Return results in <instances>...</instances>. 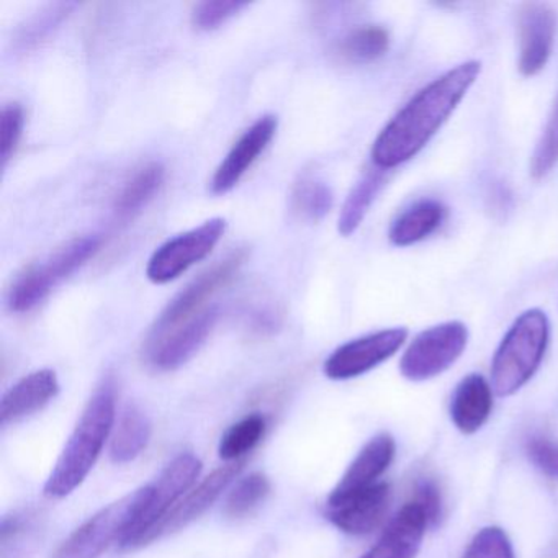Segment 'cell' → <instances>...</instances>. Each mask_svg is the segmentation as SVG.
<instances>
[{"instance_id": "obj_25", "label": "cell", "mask_w": 558, "mask_h": 558, "mask_svg": "<svg viewBox=\"0 0 558 558\" xmlns=\"http://www.w3.org/2000/svg\"><path fill=\"white\" fill-rule=\"evenodd\" d=\"M266 433V420L260 414H250L238 421L221 437L218 453L225 462L243 460L254 449Z\"/></svg>"}, {"instance_id": "obj_11", "label": "cell", "mask_w": 558, "mask_h": 558, "mask_svg": "<svg viewBox=\"0 0 558 558\" xmlns=\"http://www.w3.org/2000/svg\"><path fill=\"white\" fill-rule=\"evenodd\" d=\"M220 310L217 306L205 308L189 322L175 326L166 335L148 339L145 345L146 361L156 371L169 372L182 367L191 361L198 349L207 341L217 325Z\"/></svg>"}, {"instance_id": "obj_33", "label": "cell", "mask_w": 558, "mask_h": 558, "mask_svg": "<svg viewBox=\"0 0 558 558\" xmlns=\"http://www.w3.org/2000/svg\"><path fill=\"white\" fill-rule=\"evenodd\" d=\"M529 460L550 478H558V444L547 437H532L527 442Z\"/></svg>"}, {"instance_id": "obj_24", "label": "cell", "mask_w": 558, "mask_h": 558, "mask_svg": "<svg viewBox=\"0 0 558 558\" xmlns=\"http://www.w3.org/2000/svg\"><path fill=\"white\" fill-rule=\"evenodd\" d=\"M390 47V35L378 25L355 28L341 41L339 53L349 63L365 64L384 57Z\"/></svg>"}, {"instance_id": "obj_9", "label": "cell", "mask_w": 558, "mask_h": 558, "mask_svg": "<svg viewBox=\"0 0 558 558\" xmlns=\"http://www.w3.org/2000/svg\"><path fill=\"white\" fill-rule=\"evenodd\" d=\"M202 472V462L194 453H181L175 457L153 485V498L148 508L140 518L138 524L129 537L120 544L123 550L142 547L143 538L159 524L162 518L184 498V493L194 486Z\"/></svg>"}, {"instance_id": "obj_19", "label": "cell", "mask_w": 558, "mask_h": 558, "mask_svg": "<svg viewBox=\"0 0 558 558\" xmlns=\"http://www.w3.org/2000/svg\"><path fill=\"white\" fill-rule=\"evenodd\" d=\"M493 387L485 377L470 374L457 385L450 401V420L462 434L482 429L493 411Z\"/></svg>"}, {"instance_id": "obj_13", "label": "cell", "mask_w": 558, "mask_h": 558, "mask_svg": "<svg viewBox=\"0 0 558 558\" xmlns=\"http://www.w3.org/2000/svg\"><path fill=\"white\" fill-rule=\"evenodd\" d=\"M390 496V485L384 482L351 495L328 496L326 518L345 534H371L384 521Z\"/></svg>"}, {"instance_id": "obj_23", "label": "cell", "mask_w": 558, "mask_h": 558, "mask_svg": "<svg viewBox=\"0 0 558 558\" xmlns=\"http://www.w3.org/2000/svg\"><path fill=\"white\" fill-rule=\"evenodd\" d=\"M381 184H384V172L377 168V171H368L352 189L351 194L342 205L341 215H339L338 230L342 236H351L361 227L362 220L367 215L372 202L377 197Z\"/></svg>"}, {"instance_id": "obj_10", "label": "cell", "mask_w": 558, "mask_h": 558, "mask_svg": "<svg viewBox=\"0 0 558 558\" xmlns=\"http://www.w3.org/2000/svg\"><path fill=\"white\" fill-rule=\"evenodd\" d=\"M404 328L384 329L345 342L326 359L325 375L331 380H349L361 377L377 365L384 364L407 341Z\"/></svg>"}, {"instance_id": "obj_20", "label": "cell", "mask_w": 558, "mask_h": 558, "mask_svg": "<svg viewBox=\"0 0 558 558\" xmlns=\"http://www.w3.org/2000/svg\"><path fill=\"white\" fill-rule=\"evenodd\" d=\"M446 214V207L433 198L416 202L391 223L388 236L395 246L404 247L420 243L442 225Z\"/></svg>"}, {"instance_id": "obj_27", "label": "cell", "mask_w": 558, "mask_h": 558, "mask_svg": "<svg viewBox=\"0 0 558 558\" xmlns=\"http://www.w3.org/2000/svg\"><path fill=\"white\" fill-rule=\"evenodd\" d=\"M270 492V483L264 473H251L246 478L236 483L227 501H225V514L228 518H244L253 512Z\"/></svg>"}, {"instance_id": "obj_21", "label": "cell", "mask_w": 558, "mask_h": 558, "mask_svg": "<svg viewBox=\"0 0 558 558\" xmlns=\"http://www.w3.org/2000/svg\"><path fill=\"white\" fill-rule=\"evenodd\" d=\"M151 439V421L145 411L138 407H126L117 423L112 442H110V459L113 463H130L146 449Z\"/></svg>"}, {"instance_id": "obj_17", "label": "cell", "mask_w": 558, "mask_h": 558, "mask_svg": "<svg viewBox=\"0 0 558 558\" xmlns=\"http://www.w3.org/2000/svg\"><path fill=\"white\" fill-rule=\"evenodd\" d=\"M58 393H60V381H58L57 372L51 368L34 372L5 391L0 401V421L4 426L17 423L44 410L58 397Z\"/></svg>"}, {"instance_id": "obj_5", "label": "cell", "mask_w": 558, "mask_h": 558, "mask_svg": "<svg viewBox=\"0 0 558 558\" xmlns=\"http://www.w3.org/2000/svg\"><path fill=\"white\" fill-rule=\"evenodd\" d=\"M102 241L99 234L74 238L48 259L25 269L9 292L8 303L12 312L27 313L40 305L58 283L99 253Z\"/></svg>"}, {"instance_id": "obj_29", "label": "cell", "mask_w": 558, "mask_h": 558, "mask_svg": "<svg viewBox=\"0 0 558 558\" xmlns=\"http://www.w3.org/2000/svg\"><path fill=\"white\" fill-rule=\"evenodd\" d=\"M463 558H515L508 534L501 527L489 525L472 538Z\"/></svg>"}, {"instance_id": "obj_28", "label": "cell", "mask_w": 558, "mask_h": 558, "mask_svg": "<svg viewBox=\"0 0 558 558\" xmlns=\"http://www.w3.org/2000/svg\"><path fill=\"white\" fill-rule=\"evenodd\" d=\"M558 162V97L555 100L554 109L548 117L544 133L535 146L531 159V174L534 179H542L554 169Z\"/></svg>"}, {"instance_id": "obj_34", "label": "cell", "mask_w": 558, "mask_h": 558, "mask_svg": "<svg viewBox=\"0 0 558 558\" xmlns=\"http://www.w3.org/2000/svg\"><path fill=\"white\" fill-rule=\"evenodd\" d=\"M414 502L423 508L424 514H426L429 524L437 522L440 515V493L437 488L436 483L426 480V482L420 483L416 488V496L413 499Z\"/></svg>"}, {"instance_id": "obj_18", "label": "cell", "mask_w": 558, "mask_h": 558, "mask_svg": "<svg viewBox=\"0 0 558 558\" xmlns=\"http://www.w3.org/2000/svg\"><path fill=\"white\" fill-rule=\"evenodd\" d=\"M397 452V444L390 434L381 433L372 437L357 453L338 485L329 496H345L377 485L378 478L387 472Z\"/></svg>"}, {"instance_id": "obj_2", "label": "cell", "mask_w": 558, "mask_h": 558, "mask_svg": "<svg viewBox=\"0 0 558 558\" xmlns=\"http://www.w3.org/2000/svg\"><path fill=\"white\" fill-rule=\"evenodd\" d=\"M116 423V384L106 378L81 414L60 459L54 463L47 483L48 498H66L83 485L96 465Z\"/></svg>"}, {"instance_id": "obj_14", "label": "cell", "mask_w": 558, "mask_h": 558, "mask_svg": "<svg viewBox=\"0 0 558 558\" xmlns=\"http://www.w3.org/2000/svg\"><path fill=\"white\" fill-rule=\"evenodd\" d=\"M557 14L542 2L524 4L519 12V71L535 76L544 70L554 50Z\"/></svg>"}, {"instance_id": "obj_8", "label": "cell", "mask_w": 558, "mask_h": 558, "mask_svg": "<svg viewBox=\"0 0 558 558\" xmlns=\"http://www.w3.org/2000/svg\"><path fill=\"white\" fill-rule=\"evenodd\" d=\"M247 251L244 247L233 251L230 256L225 257L220 263L215 264L211 269L192 280L182 292H179L174 299L166 306L165 312L156 319L155 326L149 331L148 339H156L159 336L174 329L175 326L189 322L198 313L204 312L202 306L207 303L210 296H214L218 290L233 280V277L240 272L246 260Z\"/></svg>"}, {"instance_id": "obj_16", "label": "cell", "mask_w": 558, "mask_h": 558, "mask_svg": "<svg viewBox=\"0 0 558 558\" xmlns=\"http://www.w3.org/2000/svg\"><path fill=\"white\" fill-rule=\"evenodd\" d=\"M427 525L423 508L417 502H407L388 522L377 544L361 558H416Z\"/></svg>"}, {"instance_id": "obj_31", "label": "cell", "mask_w": 558, "mask_h": 558, "mask_svg": "<svg viewBox=\"0 0 558 558\" xmlns=\"http://www.w3.org/2000/svg\"><path fill=\"white\" fill-rule=\"evenodd\" d=\"M24 109L19 104H9L2 109L0 116V159L2 166H8L9 159L14 156L19 142L24 132Z\"/></svg>"}, {"instance_id": "obj_7", "label": "cell", "mask_w": 558, "mask_h": 558, "mask_svg": "<svg viewBox=\"0 0 558 558\" xmlns=\"http://www.w3.org/2000/svg\"><path fill=\"white\" fill-rule=\"evenodd\" d=\"M227 231L223 218H211L194 230L166 241L153 254L146 267V277L153 283H169L204 260L220 243Z\"/></svg>"}, {"instance_id": "obj_6", "label": "cell", "mask_w": 558, "mask_h": 558, "mask_svg": "<svg viewBox=\"0 0 558 558\" xmlns=\"http://www.w3.org/2000/svg\"><path fill=\"white\" fill-rule=\"evenodd\" d=\"M469 329L463 323L449 322L420 332L404 351L400 372L411 381H424L446 372L465 351Z\"/></svg>"}, {"instance_id": "obj_30", "label": "cell", "mask_w": 558, "mask_h": 558, "mask_svg": "<svg viewBox=\"0 0 558 558\" xmlns=\"http://www.w3.org/2000/svg\"><path fill=\"white\" fill-rule=\"evenodd\" d=\"M244 8H247V2H241V0H207L195 5L192 12V25L197 31H215Z\"/></svg>"}, {"instance_id": "obj_12", "label": "cell", "mask_w": 558, "mask_h": 558, "mask_svg": "<svg viewBox=\"0 0 558 558\" xmlns=\"http://www.w3.org/2000/svg\"><path fill=\"white\" fill-rule=\"evenodd\" d=\"M244 466V459L236 460V462H228L227 465H221L220 469L214 470L207 478L202 480L197 486L191 489L165 518L159 521V524L143 538V545L151 544L156 538L165 537V535L174 534L181 531L185 525L194 522L195 519L201 518L218 498L221 493L230 486V483L240 475Z\"/></svg>"}, {"instance_id": "obj_4", "label": "cell", "mask_w": 558, "mask_h": 558, "mask_svg": "<svg viewBox=\"0 0 558 558\" xmlns=\"http://www.w3.org/2000/svg\"><path fill=\"white\" fill-rule=\"evenodd\" d=\"M151 498L153 485H145L117 499L76 529L51 558H99L110 545L129 537Z\"/></svg>"}, {"instance_id": "obj_15", "label": "cell", "mask_w": 558, "mask_h": 558, "mask_svg": "<svg viewBox=\"0 0 558 558\" xmlns=\"http://www.w3.org/2000/svg\"><path fill=\"white\" fill-rule=\"evenodd\" d=\"M277 132V117L264 116L254 122L241 138L234 143L227 158L221 161L211 178V192L217 195L227 194L240 184L251 166L257 161L264 149L272 142Z\"/></svg>"}, {"instance_id": "obj_26", "label": "cell", "mask_w": 558, "mask_h": 558, "mask_svg": "<svg viewBox=\"0 0 558 558\" xmlns=\"http://www.w3.org/2000/svg\"><path fill=\"white\" fill-rule=\"evenodd\" d=\"M331 189L318 179L305 178L296 182L292 194V207L296 214L310 221H318L329 214L332 207Z\"/></svg>"}, {"instance_id": "obj_3", "label": "cell", "mask_w": 558, "mask_h": 558, "mask_svg": "<svg viewBox=\"0 0 558 558\" xmlns=\"http://www.w3.org/2000/svg\"><path fill=\"white\" fill-rule=\"evenodd\" d=\"M548 336L550 326L541 310H527L515 319L492 362V387L498 397H511L534 377L547 351Z\"/></svg>"}, {"instance_id": "obj_22", "label": "cell", "mask_w": 558, "mask_h": 558, "mask_svg": "<svg viewBox=\"0 0 558 558\" xmlns=\"http://www.w3.org/2000/svg\"><path fill=\"white\" fill-rule=\"evenodd\" d=\"M166 169L161 162H149L126 181L113 204L119 220H130L149 204L165 184Z\"/></svg>"}, {"instance_id": "obj_32", "label": "cell", "mask_w": 558, "mask_h": 558, "mask_svg": "<svg viewBox=\"0 0 558 558\" xmlns=\"http://www.w3.org/2000/svg\"><path fill=\"white\" fill-rule=\"evenodd\" d=\"M71 8H73V5L58 4L41 12L40 15H37V17L25 27L24 34H22L21 37L22 45L31 48L35 47L38 41L44 40L47 35L51 34L54 25L61 24L64 17H68V12H70Z\"/></svg>"}, {"instance_id": "obj_1", "label": "cell", "mask_w": 558, "mask_h": 558, "mask_svg": "<svg viewBox=\"0 0 558 558\" xmlns=\"http://www.w3.org/2000/svg\"><path fill=\"white\" fill-rule=\"evenodd\" d=\"M480 71V61H466L423 87L375 140L372 146L374 165L387 171L414 158L439 132L478 80Z\"/></svg>"}]
</instances>
